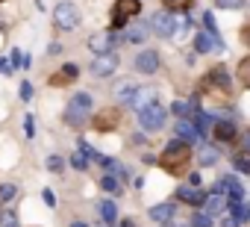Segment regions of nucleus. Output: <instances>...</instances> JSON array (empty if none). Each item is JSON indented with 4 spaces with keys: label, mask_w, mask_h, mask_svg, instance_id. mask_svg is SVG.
Segmentation results:
<instances>
[{
    "label": "nucleus",
    "mask_w": 250,
    "mask_h": 227,
    "mask_svg": "<svg viewBox=\"0 0 250 227\" xmlns=\"http://www.w3.org/2000/svg\"><path fill=\"white\" fill-rule=\"evenodd\" d=\"M188 159H191V148H188V142H183V139H177V136H174V142H168L165 151L159 154V165H162L165 171H171V174L183 171V168L188 165Z\"/></svg>",
    "instance_id": "nucleus-1"
},
{
    "label": "nucleus",
    "mask_w": 250,
    "mask_h": 227,
    "mask_svg": "<svg viewBox=\"0 0 250 227\" xmlns=\"http://www.w3.org/2000/svg\"><path fill=\"white\" fill-rule=\"evenodd\" d=\"M91 106H94V100H91L88 91L74 94L68 100V106H65V121H68V127H83L85 118H88V112H91Z\"/></svg>",
    "instance_id": "nucleus-2"
},
{
    "label": "nucleus",
    "mask_w": 250,
    "mask_h": 227,
    "mask_svg": "<svg viewBox=\"0 0 250 227\" xmlns=\"http://www.w3.org/2000/svg\"><path fill=\"white\" fill-rule=\"evenodd\" d=\"M53 24H56V30H62V33H74V30L80 27V12H77V6L71 3V0L56 3V9H53Z\"/></svg>",
    "instance_id": "nucleus-3"
},
{
    "label": "nucleus",
    "mask_w": 250,
    "mask_h": 227,
    "mask_svg": "<svg viewBox=\"0 0 250 227\" xmlns=\"http://www.w3.org/2000/svg\"><path fill=\"white\" fill-rule=\"evenodd\" d=\"M139 12H142V0H118L115 9H112V30L127 27Z\"/></svg>",
    "instance_id": "nucleus-4"
},
{
    "label": "nucleus",
    "mask_w": 250,
    "mask_h": 227,
    "mask_svg": "<svg viewBox=\"0 0 250 227\" xmlns=\"http://www.w3.org/2000/svg\"><path fill=\"white\" fill-rule=\"evenodd\" d=\"M165 106L162 103H153V106H147L145 112H139V121H142V130L145 133H156V130H162L165 127Z\"/></svg>",
    "instance_id": "nucleus-5"
},
{
    "label": "nucleus",
    "mask_w": 250,
    "mask_h": 227,
    "mask_svg": "<svg viewBox=\"0 0 250 227\" xmlns=\"http://www.w3.org/2000/svg\"><path fill=\"white\" fill-rule=\"evenodd\" d=\"M150 30L162 39H174V30H177V15L171 9H162L150 18Z\"/></svg>",
    "instance_id": "nucleus-6"
},
{
    "label": "nucleus",
    "mask_w": 250,
    "mask_h": 227,
    "mask_svg": "<svg viewBox=\"0 0 250 227\" xmlns=\"http://www.w3.org/2000/svg\"><path fill=\"white\" fill-rule=\"evenodd\" d=\"M115 68H118V53H115V50H109V53H97L94 62H91V74H94L97 80L112 77Z\"/></svg>",
    "instance_id": "nucleus-7"
},
{
    "label": "nucleus",
    "mask_w": 250,
    "mask_h": 227,
    "mask_svg": "<svg viewBox=\"0 0 250 227\" xmlns=\"http://www.w3.org/2000/svg\"><path fill=\"white\" fill-rule=\"evenodd\" d=\"M229 86H232V77L227 74V68L224 65H215L209 74H206V80H203V89H218V91H229Z\"/></svg>",
    "instance_id": "nucleus-8"
},
{
    "label": "nucleus",
    "mask_w": 250,
    "mask_h": 227,
    "mask_svg": "<svg viewBox=\"0 0 250 227\" xmlns=\"http://www.w3.org/2000/svg\"><path fill=\"white\" fill-rule=\"evenodd\" d=\"M130 109H136V112H145L147 106H153L156 103V89L153 86H139L133 94H130Z\"/></svg>",
    "instance_id": "nucleus-9"
},
{
    "label": "nucleus",
    "mask_w": 250,
    "mask_h": 227,
    "mask_svg": "<svg viewBox=\"0 0 250 227\" xmlns=\"http://www.w3.org/2000/svg\"><path fill=\"white\" fill-rule=\"evenodd\" d=\"M218 186H221V192L227 195L229 204H241V201H244V186H241L232 174H224V177L218 180Z\"/></svg>",
    "instance_id": "nucleus-10"
},
{
    "label": "nucleus",
    "mask_w": 250,
    "mask_h": 227,
    "mask_svg": "<svg viewBox=\"0 0 250 227\" xmlns=\"http://www.w3.org/2000/svg\"><path fill=\"white\" fill-rule=\"evenodd\" d=\"M118 121H121V109L118 106H109V109H103V112H97V115H94V130H100V133L115 130Z\"/></svg>",
    "instance_id": "nucleus-11"
},
{
    "label": "nucleus",
    "mask_w": 250,
    "mask_h": 227,
    "mask_svg": "<svg viewBox=\"0 0 250 227\" xmlns=\"http://www.w3.org/2000/svg\"><path fill=\"white\" fill-rule=\"evenodd\" d=\"M177 198H180L183 204H188V206H203L209 195H206L200 186H188V183H186V186H180V189H177Z\"/></svg>",
    "instance_id": "nucleus-12"
},
{
    "label": "nucleus",
    "mask_w": 250,
    "mask_h": 227,
    "mask_svg": "<svg viewBox=\"0 0 250 227\" xmlns=\"http://www.w3.org/2000/svg\"><path fill=\"white\" fill-rule=\"evenodd\" d=\"M150 36V21H130L127 24V33H124V42H130V45H142L145 39Z\"/></svg>",
    "instance_id": "nucleus-13"
},
{
    "label": "nucleus",
    "mask_w": 250,
    "mask_h": 227,
    "mask_svg": "<svg viewBox=\"0 0 250 227\" xmlns=\"http://www.w3.org/2000/svg\"><path fill=\"white\" fill-rule=\"evenodd\" d=\"M115 33L112 30H103V33H97V36H91L88 39V47L94 50V53H109V50H115Z\"/></svg>",
    "instance_id": "nucleus-14"
},
{
    "label": "nucleus",
    "mask_w": 250,
    "mask_h": 227,
    "mask_svg": "<svg viewBox=\"0 0 250 227\" xmlns=\"http://www.w3.org/2000/svg\"><path fill=\"white\" fill-rule=\"evenodd\" d=\"M174 136H177V139H183V142H188V145H194V142L200 139V130L194 127V121L180 118V121L174 124Z\"/></svg>",
    "instance_id": "nucleus-15"
},
{
    "label": "nucleus",
    "mask_w": 250,
    "mask_h": 227,
    "mask_svg": "<svg viewBox=\"0 0 250 227\" xmlns=\"http://www.w3.org/2000/svg\"><path fill=\"white\" fill-rule=\"evenodd\" d=\"M194 50H197V53H209V50H218V53H224V42L212 39V36L203 30V33H197V36H194Z\"/></svg>",
    "instance_id": "nucleus-16"
},
{
    "label": "nucleus",
    "mask_w": 250,
    "mask_h": 227,
    "mask_svg": "<svg viewBox=\"0 0 250 227\" xmlns=\"http://www.w3.org/2000/svg\"><path fill=\"white\" fill-rule=\"evenodd\" d=\"M136 68H139L142 74H153V71L159 68V53H156V50H142V53L136 56Z\"/></svg>",
    "instance_id": "nucleus-17"
},
{
    "label": "nucleus",
    "mask_w": 250,
    "mask_h": 227,
    "mask_svg": "<svg viewBox=\"0 0 250 227\" xmlns=\"http://www.w3.org/2000/svg\"><path fill=\"white\" fill-rule=\"evenodd\" d=\"M229 201H227V195H221V186H215L212 192H209V198H206V204H203V209L209 212V215H218V212H224V206H227Z\"/></svg>",
    "instance_id": "nucleus-18"
},
{
    "label": "nucleus",
    "mask_w": 250,
    "mask_h": 227,
    "mask_svg": "<svg viewBox=\"0 0 250 227\" xmlns=\"http://www.w3.org/2000/svg\"><path fill=\"white\" fill-rule=\"evenodd\" d=\"M174 215H177L174 204H156V206H150V221H156V224H171Z\"/></svg>",
    "instance_id": "nucleus-19"
},
{
    "label": "nucleus",
    "mask_w": 250,
    "mask_h": 227,
    "mask_svg": "<svg viewBox=\"0 0 250 227\" xmlns=\"http://www.w3.org/2000/svg\"><path fill=\"white\" fill-rule=\"evenodd\" d=\"M77 77H80V68H77L74 62H68L59 74H53V77H50V83H53V86H65V83H74Z\"/></svg>",
    "instance_id": "nucleus-20"
},
{
    "label": "nucleus",
    "mask_w": 250,
    "mask_h": 227,
    "mask_svg": "<svg viewBox=\"0 0 250 227\" xmlns=\"http://www.w3.org/2000/svg\"><path fill=\"white\" fill-rule=\"evenodd\" d=\"M218 148L215 145H200V154H197V162H200V168H209V165H215L218 162Z\"/></svg>",
    "instance_id": "nucleus-21"
},
{
    "label": "nucleus",
    "mask_w": 250,
    "mask_h": 227,
    "mask_svg": "<svg viewBox=\"0 0 250 227\" xmlns=\"http://www.w3.org/2000/svg\"><path fill=\"white\" fill-rule=\"evenodd\" d=\"M212 133H215L218 142H229V139L235 136V124H232V121H218V124L212 127Z\"/></svg>",
    "instance_id": "nucleus-22"
},
{
    "label": "nucleus",
    "mask_w": 250,
    "mask_h": 227,
    "mask_svg": "<svg viewBox=\"0 0 250 227\" xmlns=\"http://www.w3.org/2000/svg\"><path fill=\"white\" fill-rule=\"evenodd\" d=\"M215 124H218V115H209V112H197V115H194V127L200 130V136L209 133Z\"/></svg>",
    "instance_id": "nucleus-23"
},
{
    "label": "nucleus",
    "mask_w": 250,
    "mask_h": 227,
    "mask_svg": "<svg viewBox=\"0 0 250 227\" xmlns=\"http://www.w3.org/2000/svg\"><path fill=\"white\" fill-rule=\"evenodd\" d=\"M174 115H180V118H188V115H197V103H191V100H174Z\"/></svg>",
    "instance_id": "nucleus-24"
},
{
    "label": "nucleus",
    "mask_w": 250,
    "mask_h": 227,
    "mask_svg": "<svg viewBox=\"0 0 250 227\" xmlns=\"http://www.w3.org/2000/svg\"><path fill=\"white\" fill-rule=\"evenodd\" d=\"M97 209H100V221H103V224H115V221H118V206H115V201H103Z\"/></svg>",
    "instance_id": "nucleus-25"
},
{
    "label": "nucleus",
    "mask_w": 250,
    "mask_h": 227,
    "mask_svg": "<svg viewBox=\"0 0 250 227\" xmlns=\"http://www.w3.org/2000/svg\"><path fill=\"white\" fill-rule=\"evenodd\" d=\"M212 224H215V215H209L203 206L191 215V227H212Z\"/></svg>",
    "instance_id": "nucleus-26"
},
{
    "label": "nucleus",
    "mask_w": 250,
    "mask_h": 227,
    "mask_svg": "<svg viewBox=\"0 0 250 227\" xmlns=\"http://www.w3.org/2000/svg\"><path fill=\"white\" fill-rule=\"evenodd\" d=\"M103 168H106V174H115L118 180H127V177H130V171L124 168L121 162H115V159H106V162H103Z\"/></svg>",
    "instance_id": "nucleus-27"
},
{
    "label": "nucleus",
    "mask_w": 250,
    "mask_h": 227,
    "mask_svg": "<svg viewBox=\"0 0 250 227\" xmlns=\"http://www.w3.org/2000/svg\"><path fill=\"white\" fill-rule=\"evenodd\" d=\"M133 91H136V86H133L130 80H121V83L115 86V100H130Z\"/></svg>",
    "instance_id": "nucleus-28"
},
{
    "label": "nucleus",
    "mask_w": 250,
    "mask_h": 227,
    "mask_svg": "<svg viewBox=\"0 0 250 227\" xmlns=\"http://www.w3.org/2000/svg\"><path fill=\"white\" fill-rule=\"evenodd\" d=\"M100 186H103V192H109V195H118V192H121V180H118L115 174H103V177H100Z\"/></svg>",
    "instance_id": "nucleus-29"
},
{
    "label": "nucleus",
    "mask_w": 250,
    "mask_h": 227,
    "mask_svg": "<svg viewBox=\"0 0 250 227\" xmlns=\"http://www.w3.org/2000/svg\"><path fill=\"white\" fill-rule=\"evenodd\" d=\"M235 77L241 80V86H244V89H250V56L238 62V71H235Z\"/></svg>",
    "instance_id": "nucleus-30"
},
{
    "label": "nucleus",
    "mask_w": 250,
    "mask_h": 227,
    "mask_svg": "<svg viewBox=\"0 0 250 227\" xmlns=\"http://www.w3.org/2000/svg\"><path fill=\"white\" fill-rule=\"evenodd\" d=\"M88 159H91V157H88L85 151H77V154L71 157V165H74L77 171H85V168H88Z\"/></svg>",
    "instance_id": "nucleus-31"
},
{
    "label": "nucleus",
    "mask_w": 250,
    "mask_h": 227,
    "mask_svg": "<svg viewBox=\"0 0 250 227\" xmlns=\"http://www.w3.org/2000/svg\"><path fill=\"white\" fill-rule=\"evenodd\" d=\"M162 3H165L171 12H186V9L194 3V0H162Z\"/></svg>",
    "instance_id": "nucleus-32"
},
{
    "label": "nucleus",
    "mask_w": 250,
    "mask_h": 227,
    "mask_svg": "<svg viewBox=\"0 0 250 227\" xmlns=\"http://www.w3.org/2000/svg\"><path fill=\"white\" fill-rule=\"evenodd\" d=\"M62 168H65V159H62L59 154H53V157H47V171H50V174H59Z\"/></svg>",
    "instance_id": "nucleus-33"
},
{
    "label": "nucleus",
    "mask_w": 250,
    "mask_h": 227,
    "mask_svg": "<svg viewBox=\"0 0 250 227\" xmlns=\"http://www.w3.org/2000/svg\"><path fill=\"white\" fill-rule=\"evenodd\" d=\"M229 209H232V215H235L238 221H250V206H244V204H229Z\"/></svg>",
    "instance_id": "nucleus-34"
},
{
    "label": "nucleus",
    "mask_w": 250,
    "mask_h": 227,
    "mask_svg": "<svg viewBox=\"0 0 250 227\" xmlns=\"http://www.w3.org/2000/svg\"><path fill=\"white\" fill-rule=\"evenodd\" d=\"M232 165H235V171H241V174H250V157L238 154V157L232 159Z\"/></svg>",
    "instance_id": "nucleus-35"
},
{
    "label": "nucleus",
    "mask_w": 250,
    "mask_h": 227,
    "mask_svg": "<svg viewBox=\"0 0 250 227\" xmlns=\"http://www.w3.org/2000/svg\"><path fill=\"white\" fill-rule=\"evenodd\" d=\"M15 195H18V189L12 183H0V201H12Z\"/></svg>",
    "instance_id": "nucleus-36"
},
{
    "label": "nucleus",
    "mask_w": 250,
    "mask_h": 227,
    "mask_svg": "<svg viewBox=\"0 0 250 227\" xmlns=\"http://www.w3.org/2000/svg\"><path fill=\"white\" fill-rule=\"evenodd\" d=\"M215 6L218 9H241L244 0H215Z\"/></svg>",
    "instance_id": "nucleus-37"
},
{
    "label": "nucleus",
    "mask_w": 250,
    "mask_h": 227,
    "mask_svg": "<svg viewBox=\"0 0 250 227\" xmlns=\"http://www.w3.org/2000/svg\"><path fill=\"white\" fill-rule=\"evenodd\" d=\"M24 130H27V136H33V133H36V118H33V115H27V118H24Z\"/></svg>",
    "instance_id": "nucleus-38"
},
{
    "label": "nucleus",
    "mask_w": 250,
    "mask_h": 227,
    "mask_svg": "<svg viewBox=\"0 0 250 227\" xmlns=\"http://www.w3.org/2000/svg\"><path fill=\"white\" fill-rule=\"evenodd\" d=\"M42 195H44V204H47V206H56V195H53V189H44Z\"/></svg>",
    "instance_id": "nucleus-39"
},
{
    "label": "nucleus",
    "mask_w": 250,
    "mask_h": 227,
    "mask_svg": "<svg viewBox=\"0 0 250 227\" xmlns=\"http://www.w3.org/2000/svg\"><path fill=\"white\" fill-rule=\"evenodd\" d=\"M21 53H24V50H12V56H9L15 68H18V65H24V56H21Z\"/></svg>",
    "instance_id": "nucleus-40"
},
{
    "label": "nucleus",
    "mask_w": 250,
    "mask_h": 227,
    "mask_svg": "<svg viewBox=\"0 0 250 227\" xmlns=\"http://www.w3.org/2000/svg\"><path fill=\"white\" fill-rule=\"evenodd\" d=\"M21 97H24V100L33 97V86H30V83H21Z\"/></svg>",
    "instance_id": "nucleus-41"
},
{
    "label": "nucleus",
    "mask_w": 250,
    "mask_h": 227,
    "mask_svg": "<svg viewBox=\"0 0 250 227\" xmlns=\"http://www.w3.org/2000/svg\"><path fill=\"white\" fill-rule=\"evenodd\" d=\"M3 227H21V224H18V218L9 212V215H3Z\"/></svg>",
    "instance_id": "nucleus-42"
},
{
    "label": "nucleus",
    "mask_w": 250,
    "mask_h": 227,
    "mask_svg": "<svg viewBox=\"0 0 250 227\" xmlns=\"http://www.w3.org/2000/svg\"><path fill=\"white\" fill-rule=\"evenodd\" d=\"M47 53H50V56H59V53H62V45H56V42H50V47H47Z\"/></svg>",
    "instance_id": "nucleus-43"
},
{
    "label": "nucleus",
    "mask_w": 250,
    "mask_h": 227,
    "mask_svg": "<svg viewBox=\"0 0 250 227\" xmlns=\"http://www.w3.org/2000/svg\"><path fill=\"white\" fill-rule=\"evenodd\" d=\"M238 224H241V221H238L235 215H227V218H224V227H238Z\"/></svg>",
    "instance_id": "nucleus-44"
},
{
    "label": "nucleus",
    "mask_w": 250,
    "mask_h": 227,
    "mask_svg": "<svg viewBox=\"0 0 250 227\" xmlns=\"http://www.w3.org/2000/svg\"><path fill=\"white\" fill-rule=\"evenodd\" d=\"M241 148H244V154H250V130L241 136Z\"/></svg>",
    "instance_id": "nucleus-45"
},
{
    "label": "nucleus",
    "mask_w": 250,
    "mask_h": 227,
    "mask_svg": "<svg viewBox=\"0 0 250 227\" xmlns=\"http://www.w3.org/2000/svg\"><path fill=\"white\" fill-rule=\"evenodd\" d=\"M188 186H200V174H197V171L188 174Z\"/></svg>",
    "instance_id": "nucleus-46"
},
{
    "label": "nucleus",
    "mask_w": 250,
    "mask_h": 227,
    "mask_svg": "<svg viewBox=\"0 0 250 227\" xmlns=\"http://www.w3.org/2000/svg\"><path fill=\"white\" fill-rule=\"evenodd\" d=\"M121 227H139V224H136L133 218H124V221H121Z\"/></svg>",
    "instance_id": "nucleus-47"
},
{
    "label": "nucleus",
    "mask_w": 250,
    "mask_h": 227,
    "mask_svg": "<svg viewBox=\"0 0 250 227\" xmlns=\"http://www.w3.org/2000/svg\"><path fill=\"white\" fill-rule=\"evenodd\" d=\"M71 227H88L85 221H71Z\"/></svg>",
    "instance_id": "nucleus-48"
},
{
    "label": "nucleus",
    "mask_w": 250,
    "mask_h": 227,
    "mask_svg": "<svg viewBox=\"0 0 250 227\" xmlns=\"http://www.w3.org/2000/svg\"><path fill=\"white\" fill-rule=\"evenodd\" d=\"M244 42L250 45V27H244Z\"/></svg>",
    "instance_id": "nucleus-49"
},
{
    "label": "nucleus",
    "mask_w": 250,
    "mask_h": 227,
    "mask_svg": "<svg viewBox=\"0 0 250 227\" xmlns=\"http://www.w3.org/2000/svg\"><path fill=\"white\" fill-rule=\"evenodd\" d=\"M168 227H171V224H168ZM188 227H191V224H188Z\"/></svg>",
    "instance_id": "nucleus-50"
}]
</instances>
